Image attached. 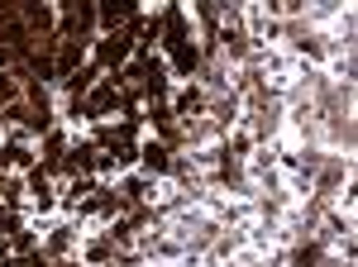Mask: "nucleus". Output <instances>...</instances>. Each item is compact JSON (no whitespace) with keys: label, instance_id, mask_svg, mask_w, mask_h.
Listing matches in <instances>:
<instances>
[]
</instances>
